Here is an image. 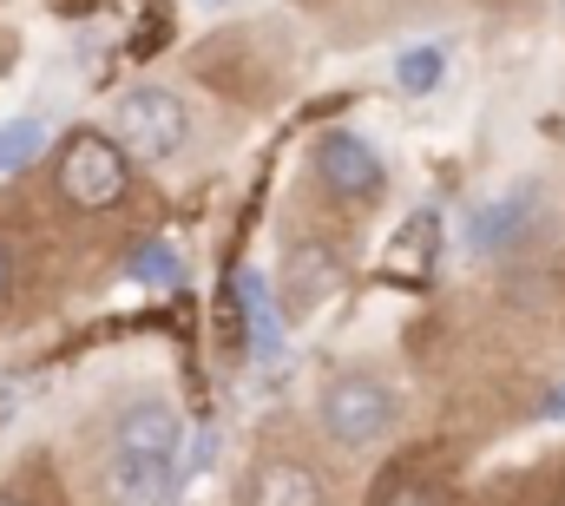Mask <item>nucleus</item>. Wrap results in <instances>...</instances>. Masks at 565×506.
<instances>
[{
    "mask_svg": "<svg viewBox=\"0 0 565 506\" xmlns=\"http://www.w3.org/2000/svg\"><path fill=\"white\" fill-rule=\"evenodd\" d=\"M53 185L73 211H113L132 191V158L113 131H73L53 158Z\"/></svg>",
    "mask_w": 565,
    "mask_h": 506,
    "instance_id": "f257e3e1",
    "label": "nucleus"
},
{
    "mask_svg": "<svg viewBox=\"0 0 565 506\" xmlns=\"http://www.w3.org/2000/svg\"><path fill=\"white\" fill-rule=\"evenodd\" d=\"M395 414H402V394L369 369H349L322 388V434L335 447H375L395 434Z\"/></svg>",
    "mask_w": 565,
    "mask_h": 506,
    "instance_id": "f03ea898",
    "label": "nucleus"
},
{
    "mask_svg": "<svg viewBox=\"0 0 565 506\" xmlns=\"http://www.w3.org/2000/svg\"><path fill=\"white\" fill-rule=\"evenodd\" d=\"M113 138H119L126 158H139V165H164V158L184 151V138H191V113H184V99L164 93V86H132V93H119V106H113Z\"/></svg>",
    "mask_w": 565,
    "mask_h": 506,
    "instance_id": "7ed1b4c3",
    "label": "nucleus"
},
{
    "mask_svg": "<svg viewBox=\"0 0 565 506\" xmlns=\"http://www.w3.org/2000/svg\"><path fill=\"white\" fill-rule=\"evenodd\" d=\"M316 178H322L335 198H349V204H369V198H382V185H388L382 151H375L362 131H322V138H316Z\"/></svg>",
    "mask_w": 565,
    "mask_h": 506,
    "instance_id": "20e7f679",
    "label": "nucleus"
},
{
    "mask_svg": "<svg viewBox=\"0 0 565 506\" xmlns=\"http://www.w3.org/2000/svg\"><path fill=\"white\" fill-rule=\"evenodd\" d=\"M533 211H540V185H533V178H513V185L487 191V198H480V204L467 211V244H473L480 256L507 251L513 238H526Z\"/></svg>",
    "mask_w": 565,
    "mask_h": 506,
    "instance_id": "39448f33",
    "label": "nucleus"
},
{
    "mask_svg": "<svg viewBox=\"0 0 565 506\" xmlns=\"http://www.w3.org/2000/svg\"><path fill=\"white\" fill-rule=\"evenodd\" d=\"M113 447L119 454H151V461H178V474H184V421H178V408L164 394H139L119 414Z\"/></svg>",
    "mask_w": 565,
    "mask_h": 506,
    "instance_id": "423d86ee",
    "label": "nucleus"
},
{
    "mask_svg": "<svg viewBox=\"0 0 565 506\" xmlns=\"http://www.w3.org/2000/svg\"><path fill=\"white\" fill-rule=\"evenodd\" d=\"M184 487L178 461H151V454H106V494L113 506H164L171 494Z\"/></svg>",
    "mask_w": 565,
    "mask_h": 506,
    "instance_id": "0eeeda50",
    "label": "nucleus"
},
{
    "mask_svg": "<svg viewBox=\"0 0 565 506\" xmlns=\"http://www.w3.org/2000/svg\"><path fill=\"white\" fill-rule=\"evenodd\" d=\"M244 506H329V487H322V474L309 467V461H257L250 467V481H244Z\"/></svg>",
    "mask_w": 565,
    "mask_h": 506,
    "instance_id": "6e6552de",
    "label": "nucleus"
},
{
    "mask_svg": "<svg viewBox=\"0 0 565 506\" xmlns=\"http://www.w3.org/2000/svg\"><path fill=\"white\" fill-rule=\"evenodd\" d=\"M335 289H342V263L322 251V244L289 251V263H282V309L289 316H316Z\"/></svg>",
    "mask_w": 565,
    "mask_h": 506,
    "instance_id": "1a4fd4ad",
    "label": "nucleus"
},
{
    "mask_svg": "<svg viewBox=\"0 0 565 506\" xmlns=\"http://www.w3.org/2000/svg\"><path fill=\"white\" fill-rule=\"evenodd\" d=\"M440 73H447V53H440V46H408V53L395 60V86L415 93V99H427V93L440 86Z\"/></svg>",
    "mask_w": 565,
    "mask_h": 506,
    "instance_id": "9d476101",
    "label": "nucleus"
},
{
    "mask_svg": "<svg viewBox=\"0 0 565 506\" xmlns=\"http://www.w3.org/2000/svg\"><path fill=\"white\" fill-rule=\"evenodd\" d=\"M237 289H244V316H250V349H257V356H270V349H277V316H270V283H264V276H244Z\"/></svg>",
    "mask_w": 565,
    "mask_h": 506,
    "instance_id": "9b49d317",
    "label": "nucleus"
},
{
    "mask_svg": "<svg viewBox=\"0 0 565 506\" xmlns=\"http://www.w3.org/2000/svg\"><path fill=\"white\" fill-rule=\"evenodd\" d=\"M40 145H46V126H40V119H13V126H0V171H20Z\"/></svg>",
    "mask_w": 565,
    "mask_h": 506,
    "instance_id": "f8f14e48",
    "label": "nucleus"
},
{
    "mask_svg": "<svg viewBox=\"0 0 565 506\" xmlns=\"http://www.w3.org/2000/svg\"><path fill=\"white\" fill-rule=\"evenodd\" d=\"M132 276L139 283H178V256L164 251V244H151V251L132 256Z\"/></svg>",
    "mask_w": 565,
    "mask_h": 506,
    "instance_id": "ddd939ff",
    "label": "nucleus"
},
{
    "mask_svg": "<svg viewBox=\"0 0 565 506\" xmlns=\"http://www.w3.org/2000/svg\"><path fill=\"white\" fill-rule=\"evenodd\" d=\"M382 506H447V500H440L434 481H395V487L382 494Z\"/></svg>",
    "mask_w": 565,
    "mask_h": 506,
    "instance_id": "4468645a",
    "label": "nucleus"
},
{
    "mask_svg": "<svg viewBox=\"0 0 565 506\" xmlns=\"http://www.w3.org/2000/svg\"><path fill=\"white\" fill-rule=\"evenodd\" d=\"M7 289H13V251L0 244V303H7Z\"/></svg>",
    "mask_w": 565,
    "mask_h": 506,
    "instance_id": "2eb2a0df",
    "label": "nucleus"
},
{
    "mask_svg": "<svg viewBox=\"0 0 565 506\" xmlns=\"http://www.w3.org/2000/svg\"><path fill=\"white\" fill-rule=\"evenodd\" d=\"M546 414H565V381L553 388V401H546Z\"/></svg>",
    "mask_w": 565,
    "mask_h": 506,
    "instance_id": "dca6fc26",
    "label": "nucleus"
},
{
    "mask_svg": "<svg viewBox=\"0 0 565 506\" xmlns=\"http://www.w3.org/2000/svg\"><path fill=\"white\" fill-rule=\"evenodd\" d=\"M198 7H224V0H198Z\"/></svg>",
    "mask_w": 565,
    "mask_h": 506,
    "instance_id": "f3484780",
    "label": "nucleus"
},
{
    "mask_svg": "<svg viewBox=\"0 0 565 506\" xmlns=\"http://www.w3.org/2000/svg\"><path fill=\"white\" fill-rule=\"evenodd\" d=\"M0 506H20V500H7V494H0Z\"/></svg>",
    "mask_w": 565,
    "mask_h": 506,
    "instance_id": "a211bd4d",
    "label": "nucleus"
}]
</instances>
